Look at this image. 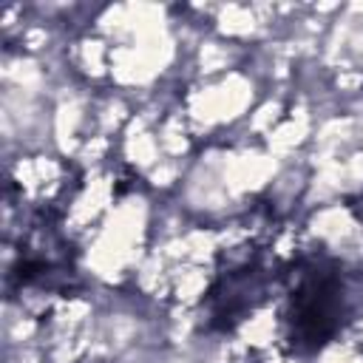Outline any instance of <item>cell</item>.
Segmentation results:
<instances>
[{
    "label": "cell",
    "mask_w": 363,
    "mask_h": 363,
    "mask_svg": "<svg viewBox=\"0 0 363 363\" xmlns=\"http://www.w3.org/2000/svg\"><path fill=\"white\" fill-rule=\"evenodd\" d=\"M354 292L343 264L332 255H303L289 269L284 340L295 352L323 349L352 318Z\"/></svg>",
    "instance_id": "6da1fadb"
},
{
    "label": "cell",
    "mask_w": 363,
    "mask_h": 363,
    "mask_svg": "<svg viewBox=\"0 0 363 363\" xmlns=\"http://www.w3.org/2000/svg\"><path fill=\"white\" fill-rule=\"evenodd\" d=\"M269 281H272V272L258 258L247 255L238 264H230L224 272H218V278L213 281L204 298L207 326L218 332L235 329L267 298Z\"/></svg>",
    "instance_id": "7a4b0ae2"
}]
</instances>
